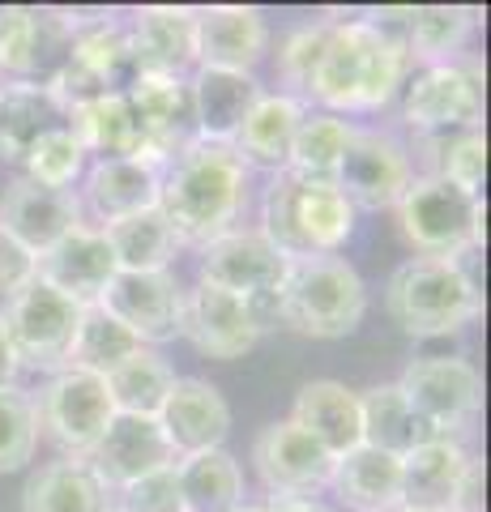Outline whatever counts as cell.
<instances>
[{
    "mask_svg": "<svg viewBox=\"0 0 491 512\" xmlns=\"http://www.w3.org/2000/svg\"><path fill=\"white\" fill-rule=\"evenodd\" d=\"M385 312L410 338H449L483 312V291L462 261L410 256L385 286Z\"/></svg>",
    "mask_w": 491,
    "mask_h": 512,
    "instance_id": "obj_5",
    "label": "cell"
},
{
    "mask_svg": "<svg viewBox=\"0 0 491 512\" xmlns=\"http://www.w3.org/2000/svg\"><path fill=\"white\" fill-rule=\"evenodd\" d=\"M334 500L351 512H393L402 508V457H389L372 444L334 457L329 487Z\"/></svg>",
    "mask_w": 491,
    "mask_h": 512,
    "instance_id": "obj_29",
    "label": "cell"
},
{
    "mask_svg": "<svg viewBox=\"0 0 491 512\" xmlns=\"http://www.w3.org/2000/svg\"><path fill=\"white\" fill-rule=\"evenodd\" d=\"M158 427H163L171 453L180 461L188 453L223 448V440L231 436V406L218 393V384L201 376H176L163 410H158Z\"/></svg>",
    "mask_w": 491,
    "mask_h": 512,
    "instance_id": "obj_24",
    "label": "cell"
},
{
    "mask_svg": "<svg viewBox=\"0 0 491 512\" xmlns=\"http://www.w3.org/2000/svg\"><path fill=\"white\" fill-rule=\"evenodd\" d=\"M406 77L410 56L398 30H389L380 18H334L308 107L334 116H368L393 103Z\"/></svg>",
    "mask_w": 491,
    "mask_h": 512,
    "instance_id": "obj_2",
    "label": "cell"
},
{
    "mask_svg": "<svg viewBox=\"0 0 491 512\" xmlns=\"http://www.w3.org/2000/svg\"><path fill=\"white\" fill-rule=\"evenodd\" d=\"M35 278L73 299L77 308H90L107 291V282L116 278V256L107 248L103 231L82 222V227H73L65 239H56L52 248L35 256Z\"/></svg>",
    "mask_w": 491,
    "mask_h": 512,
    "instance_id": "obj_21",
    "label": "cell"
},
{
    "mask_svg": "<svg viewBox=\"0 0 491 512\" xmlns=\"http://www.w3.org/2000/svg\"><path fill=\"white\" fill-rule=\"evenodd\" d=\"M124 94H129V107L141 124L146 163L167 167L180 150L197 141V111L188 77H137Z\"/></svg>",
    "mask_w": 491,
    "mask_h": 512,
    "instance_id": "obj_18",
    "label": "cell"
},
{
    "mask_svg": "<svg viewBox=\"0 0 491 512\" xmlns=\"http://www.w3.org/2000/svg\"><path fill=\"white\" fill-rule=\"evenodd\" d=\"M39 448V410L35 397L18 384L0 389V474H18L35 461Z\"/></svg>",
    "mask_w": 491,
    "mask_h": 512,
    "instance_id": "obj_43",
    "label": "cell"
},
{
    "mask_svg": "<svg viewBox=\"0 0 491 512\" xmlns=\"http://www.w3.org/2000/svg\"><path fill=\"white\" fill-rule=\"evenodd\" d=\"M329 35H334V18L299 22L282 35V43H278V94H291L295 103L308 107L316 69H321V56L329 47Z\"/></svg>",
    "mask_w": 491,
    "mask_h": 512,
    "instance_id": "obj_41",
    "label": "cell"
},
{
    "mask_svg": "<svg viewBox=\"0 0 491 512\" xmlns=\"http://www.w3.org/2000/svg\"><path fill=\"white\" fill-rule=\"evenodd\" d=\"M269 512H338V508H329L321 500H291V504H265Z\"/></svg>",
    "mask_w": 491,
    "mask_h": 512,
    "instance_id": "obj_48",
    "label": "cell"
},
{
    "mask_svg": "<svg viewBox=\"0 0 491 512\" xmlns=\"http://www.w3.org/2000/svg\"><path fill=\"white\" fill-rule=\"evenodd\" d=\"M18 355H13V346H9V333H5V325H0V389H9L13 380H18Z\"/></svg>",
    "mask_w": 491,
    "mask_h": 512,
    "instance_id": "obj_47",
    "label": "cell"
},
{
    "mask_svg": "<svg viewBox=\"0 0 491 512\" xmlns=\"http://www.w3.org/2000/svg\"><path fill=\"white\" fill-rule=\"evenodd\" d=\"M184 512H231L244 504V470L227 448H205L176 461Z\"/></svg>",
    "mask_w": 491,
    "mask_h": 512,
    "instance_id": "obj_35",
    "label": "cell"
},
{
    "mask_svg": "<svg viewBox=\"0 0 491 512\" xmlns=\"http://www.w3.org/2000/svg\"><path fill=\"white\" fill-rule=\"evenodd\" d=\"M402 124L415 137L483 128V69L466 56L415 69L402 86Z\"/></svg>",
    "mask_w": 491,
    "mask_h": 512,
    "instance_id": "obj_8",
    "label": "cell"
},
{
    "mask_svg": "<svg viewBox=\"0 0 491 512\" xmlns=\"http://www.w3.org/2000/svg\"><path fill=\"white\" fill-rule=\"evenodd\" d=\"M90 167V158L82 150V141L73 137V128H56V133L39 137L30 154L22 158V175L35 184H47V188H65L73 192L82 184V175Z\"/></svg>",
    "mask_w": 491,
    "mask_h": 512,
    "instance_id": "obj_42",
    "label": "cell"
},
{
    "mask_svg": "<svg viewBox=\"0 0 491 512\" xmlns=\"http://www.w3.org/2000/svg\"><path fill=\"white\" fill-rule=\"evenodd\" d=\"M278 325L312 342L351 338L368 316V286L346 256H308L291 261L278 291Z\"/></svg>",
    "mask_w": 491,
    "mask_h": 512,
    "instance_id": "obj_4",
    "label": "cell"
},
{
    "mask_svg": "<svg viewBox=\"0 0 491 512\" xmlns=\"http://www.w3.org/2000/svg\"><path fill=\"white\" fill-rule=\"evenodd\" d=\"M197 69L252 73L269 52V22L252 5H205L193 9Z\"/></svg>",
    "mask_w": 491,
    "mask_h": 512,
    "instance_id": "obj_22",
    "label": "cell"
},
{
    "mask_svg": "<svg viewBox=\"0 0 491 512\" xmlns=\"http://www.w3.org/2000/svg\"><path fill=\"white\" fill-rule=\"evenodd\" d=\"M355 205L342 197L334 180H312L299 171L269 175L257 205V231L287 261L338 256L355 235Z\"/></svg>",
    "mask_w": 491,
    "mask_h": 512,
    "instance_id": "obj_3",
    "label": "cell"
},
{
    "mask_svg": "<svg viewBox=\"0 0 491 512\" xmlns=\"http://www.w3.org/2000/svg\"><path fill=\"white\" fill-rule=\"evenodd\" d=\"M393 512H415V508H393Z\"/></svg>",
    "mask_w": 491,
    "mask_h": 512,
    "instance_id": "obj_50",
    "label": "cell"
},
{
    "mask_svg": "<svg viewBox=\"0 0 491 512\" xmlns=\"http://www.w3.org/2000/svg\"><path fill=\"white\" fill-rule=\"evenodd\" d=\"M112 508H120V512H184L176 466H163L146 478H137L129 487L112 491Z\"/></svg>",
    "mask_w": 491,
    "mask_h": 512,
    "instance_id": "obj_44",
    "label": "cell"
},
{
    "mask_svg": "<svg viewBox=\"0 0 491 512\" xmlns=\"http://www.w3.org/2000/svg\"><path fill=\"white\" fill-rule=\"evenodd\" d=\"M73 227H82V210H77L73 192L35 184V180H26V175L5 184V197H0V231L9 239H18L26 252H35V256L47 252Z\"/></svg>",
    "mask_w": 491,
    "mask_h": 512,
    "instance_id": "obj_25",
    "label": "cell"
},
{
    "mask_svg": "<svg viewBox=\"0 0 491 512\" xmlns=\"http://www.w3.org/2000/svg\"><path fill=\"white\" fill-rule=\"evenodd\" d=\"M35 410H39V427H47V436L69 457H86L94 440L107 431V423L116 419L107 380L90 372H73V367L52 372V380L35 397Z\"/></svg>",
    "mask_w": 491,
    "mask_h": 512,
    "instance_id": "obj_14",
    "label": "cell"
},
{
    "mask_svg": "<svg viewBox=\"0 0 491 512\" xmlns=\"http://www.w3.org/2000/svg\"><path fill=\"white\" fill-rule=\"evenodd\" d=\"M103 239L116 256V269H124V274H158V269H171L176 265V252H180L167 218L158 214V205L103 227Z\"/></svg>",
    "mask_w": 491,
    "mask_h": 512,
    "instance_id": "obj_37",
    "label": "cell"
},
{
    "mask_svg": "<svg viewBox=\"0 0 491 512\" xmlns=\"http://www.w3.org/2000/svg\"><path fill=\"white\" fill-rule=\"evenodd\" d=\"M398 389L410 402V410H415L436 436L457 440L483 410V376H479V367L466 359H449V355L415 359V363H406Z\"/></svg>",
    "mask_w": 491,
    "mask_h": 512,
    "instance_id": "obj_11",
    "label": "cell"
},
{
    "mask_svg": "<svg viewBox=\"0 0 491 512\" xmlns=\"http://www.w3.org/2000/svg\"><path fill=\"white\" fill-rule=\"evenodd\" d=\"M112 512H120V508H112Z\"/></svg>",
    "mask_w": 491,
    "mask_h": 512,
    "instance_id": "obj_51",
    "label": "cell"
},
{
    "mask_svg": "<svg viewBox=\"0 0 491 512\" xmlns=\"http://www.w3.org/2000/svg\"><path fill=\"white\" fill-rule=\"evenodd\" d=\"M56 128H69V107L52 86H0V158L22 163Z\"/></svg>",
    "mask_w": 491,
    "mask_h": 512,
    "instance_id": "obj_31",
    "label": "cell"
},
{
    "mask_svg": "<svg viewBox=\"0 0 491 512\" xmlns=\"http://www.w3.org/2000/svg\"><path fill=\"white\" fill-rule=\"evenodd\" d=\"M137 350H141V342L133 338V333L124 329L116 316H107L99 303H90V308H82V320H77V333H73L65 367L107 380L124 359H133Z\"/></svg>",
    "mask_w": 491,
    "mask_h": 512,
    "instance_id": "obj_39",
    "label": "cell"
},
{
    "mask_svg": "<svg viewBox=\"0 0 491 512\" xmlns=\"http://www.w3.org/2000/svg\"><path fill=\"white\" fill-rule=\"evenodd\" d=\"M359 414H363V444H372L389 457H406V453H415L419 444L436 440V431L410 410L398 380L372 384L368 393H359Z\"/></svg>",
    "mask_w": 491,
    "mask_h": 512,
    "instance_id": "obj_34",
    "label": "cell"
},
{
    "mask_svg": "<svg viewBox=\"0 0 491 512\" xmlns=\"http://www.w3.org/2000/svg\"><path fill=\"white\" fill-rule=\"evenodd\" d=\"M26 512H112V487L82 457H60L26 483Z\"/></svg>",
    "mask_w": 491,
    "mask_h": 512,
    "instance_id": "obj_32",
    "label": "cell"
},
{
    "mask_svg": "<svg viewBox=\"0 0 491 512\" xmlns=\"http://www.w3.org/2000/svg\"><path fill=\"white\" fill-rule=\"evenodd\" d=\"M252 466H257L261 487L269 491V504H291V500H316L329 487L334 457L299 423L278 419L261 427L252 444Z\"/></svg>",
    "mask_w": 491,
    "mask_h": 512,
    "instance_id": "obj_13",
    "label": "cell"
},
{
    "mask_svg": "<svg viewBox=\"0 0 491 512\" xmlns=\"http://www.w3.org/2000/svg\"><path fill=\"white\" fill-rule=\"evenodd\" d=\"M137 82V64L129 47V26L116 13H90V18H73L69 60L65 73L56 77V94L65 107H82L107 94H124Z\"/></svg>",
    "mask_w": 491,
    "mask_h": 512,
    "instance_id": "obj_7",
    "label": "cell"
},
{
    "mask_svg": "<svg viewBox=\"0 0 491 512\" xmlns=\"http://www.w3.org/2000/svg\"><path fill=\"white\" fill-rule=\"evenodd\" d=\"M393 214L406 244L432 261H466L483 244V197L440 175H415Z\"/></svg>",
    "mask_w": 491,
    "mask_h": 512,
    "instance_id": "obj_6",
    "label": "cell"
},
{
    "mask_svg": "<svg viewBox=\"0 0 491 512\" xmlns=\"http://www.w3.org/2000/svg\"><path fill=\"white\" fill-rule=\"evenodd\" d=\"M77 320H82V308L39 278L9 295L0 308V325L9 333L18 367H35V372H60L69 363Z\"/></svg>",
    "mask_w": 491,
    "mask_h": 512,
    "instance_id": "obj_10",
    "label": "cell"
},
{
    "mask_svg": "<svg viewBox=\"0 0 491 512\" xmlns=\"http://www.w3.org/2000/svg\"><path fill=\"white\" fill-rule=\"evenodd\" d=\"M73 18L60 9H0V86H56L69 60Z\"/></svg>",
    "mask_w": 491,
    "mask_h": 512,
    "instance_id": "obj_9",
    "label": "cell"
},
{
    "mask_svg": "<svg viewBox=\"0 0 491 512\" xmlns=\"http://www.w3.org/2000/svg\"><path fill=\"white\" fill-rule=\"evenodd\" d=\"M304 103H295L291 94H278V90H265L257 107L248 111V120L240 124L231 150L235 158L248 167V171H265V175H278L291 167V146H295V128L304 120Z\"/></svg>",
    "mask_w": 491,
    "mask_h": 512,
    "instance_id": "obj_26",
    "label": "cell"
},
{
    "mask_svg": "<svg viewBox=\"0 0 491 512\" xmlns=\"http://www.w3.org/2000/svg\"><path fill=\"white\" fill-rule=\"evenodd\" d=\"M449 512H483V457L470 453L466 470H462V483H457V491H453Z\"/></svg>",
    "mask_w": 491,
    "mask_h": 512,
    "instance_id": "obj_46",
    "label": "cell"
},
{
    "mask_svg": "<svg viewBox=\"0 0 491 512\" xmlns=\"http://www.w3.org/2000/svg\"><path fill=\"white\" fill-rule=\"evenodd\" d=\"M158 180H163V167L146 163V158H90L82 184L73 188L82 222L103 231L120 218L154 210Z\"/></svg>",
    "mask_w": 491,
    "mask_h": 512,
    "instance_id": "obj_17",
    "label": "cell"
},
{
    "mask_svg": "<svg viewBox=\"0 0 491 512\" xmlns=\"http://www.w3.org/2000/svg\"><path fill=\"white\" fill-rule=\"evenodd\" d=\"M99 308L116 316L141 346L158 350L163 342L180 338L184 286L171 269H158V274H124V269H116V278L99 295Z\"/></svg>",
    "mask_w": 491,
    "mask_h": 512,
    "instance_id": "obj_16",
    "label": "cell"
},
{
    "mask_svg": "<svg viewBox=\"0 0 491 512\" xmlns=\"http://www.w3.org/2000/svg\"><path fill=\"white\" fill-rule=\"evenodd\" d=\"M30 282H35V252H26L18 239L0 231V299L18 295Z\"/></svg>",
    "mask_w": 491,
    "mask_h": 512,
    "instance_id": "obj_45",
    "label": "cell"
},
{
    "mask_svg": "<svg viewBox=\"0 0 491 512\" xmlns=\"http://www.w3.org/2000/svg\"><path fill=\"white\" fill-rule=\"evenodd\" d=\"M334 184L355 205V214L393 210L402 201V192L415 184V163H410L406 141L385 133V128H355Z\"/></svg>",
    "mask_w": 491,
    "mask_h": 512,
    "instance_id": "obj_12",
    "label": "cell"
},
{
    "mask_svg": "<svg viewBox=\"0 0 491 512\" xmlns=\"http://www.w3.org/2000/svg\"><path fill=\"white\" fill-rule=\"evenodd\" d=\"M69 128L82 141L86 158H146V141H141L129 94H107V99L73 107Z\"/></svg>",
    "mask_w": 491,
    "mask_h": 512,
    "instance_id": "obj_33",
    "label": "cell"
},
{
    "mask_svg": "<svg viewBox=\"0 0 491 512\" xmlns=\"http://www.w3.org/2000/svg\"><path fill=\"white\" fill-rule=\"evenodd\" d=\"M124 26H129L137 77H193V69H197L193 9L141 5L124 18Z\"/></svg>",
    "mask_w": 491,
    "mask_h": 512,
    "instance_id": "obj_23",
    "label": "cell"
},
{
    "mask_svg": "<svg viewBox=\"0 0 491 512\" xmlns=\"http://www.w3.org/2000/svg\"><path fill=\"white\" fill-rule=\"evenodd\" d=\"M231 512H269V508L265 504H235Z\"/></svg>",
    "mask_w": 491,
    "mask_h": 512,
    "instance_id": "obj_49",
    "label": "cell"
},
{
    "mask_svg": "<svg viewBox=\"0 0 491 512\" xmlns=\"http://www.w3.org/2000/svg\"><path fill=\"white\" fill-rule=\"evenodd\" d=\"M82 461L112 491H120L154 470L176 466V453H171L158 419H146V414H116Z\"/></svg>",
    "mask_w": 491,
    "mask_h": 512,
    "instance_id": "obj_20",
    "label": "cell"
},
{
    "mask_svg": "<svg viewBox=\"0 0 491 512\" xmlns=\"http://www.w3.org/2000/svg\"><path fill=\"white\" fill-rule=\"evenodd\" d=\"M197 252H201V282H214L244 299L274 295L291 265L257 227H231L227 235L210 239Z\"/></svg>",
    "mask_w": 491,
    "mask_h": 512,
    "instance_id": "obj_19",
    "label": "cell"
},
{
    "mask_svg": "<svg viewBox=\"0 0 491 512\" xmlns=\"http://www.w3.org/2000/svg\"><path fill=\"white\" fill-rule=\"evenodd\" d=\"M171 384H176V367H171L154 346H141L133 359H124L112 376H107V393H112L116 414H146L158 419Z\"/></svg>",
    "mask_w": 491,
    "mask_h": 512,
    "instance_id": "obj_38",
    "label": "cell"
},
{
    "mask_svg": "<svg viewBox=\"0 0 491 512\" xmlns=\"http://www.w3.org/2000/svg\"><path fill=\"white\" fill-rule=\"evenodd\" d=\"M180 338L193 342V350L205 359L231 363V359H244L265 333H261L257 312H252V303L244 295L197 278V286L184 291Z\"/></svg>",
    "mask_w": 491,
    "mask_h": 512,
    "instance_id": "obj_15",
    "label": "cell"
},
{
    "mask_svg": "<svg viewBox=\"0 0 491 512\" xmlns=\"http://www.w3.org/2000/svg\"><path fill=\"white\" fill-rule=\"evenodd\" d=\"M355 128L346 116H334V111H321V107H308L304 120L295 128V146H291V167L299 175H312V180H334L338 167H342V154L351 146Z\"/></svg>",
    "mask_w": 491,
    "mask_h": 512,
    "instance_id": "obj_40",
    "label": "cell"
},
{
    "mask_svg": "<svg viewBox=\"0 0 491 512\" xmlns=\"http://www.w3.org/2000/svg\"><path fill=\"white\" fill-rule=\"evenodd\" d=\"M252 171L235 158L231 146L193 141L163 167L158 180V214L167 218L180 248H205L210 239L240 227L248 205Z\"/></svg>",
    "mask_w": 491,
    "mask_h": 512,
    "instance_id": "obj_1",
    "label": "cell"
},
{
    "mask_svg": "<svg viewBox=\"0 0 491 512\" xmlns=\"http://www.w3.org/2000/svg\"><path fill=\"white\" fill-rule=\"evenodd\" d=\"M291 423L304 427L329 457H342L363 444L359 393L346 389L342 380H308L304 389L295 393Z\"/></svg>",
    "mask_w": 491,
    "mask_h": 512,
    "instance_id": "obj_28",
    "label": "cell"
},
{
    "mask_svg": "<svg viewBox=\"0 0 491 512\" xmlns=\"http://www.w3.org/2000/svg\"><path fill=\"white\" fill-rule=\"evenodd\" d=\"M193 111H197V137L214 146H231L248 111L265 94L257 73H227V69H193Z\"/></svg>",
    "mask_w": 491,
    "mask_h": 512,
    "instance_id": "obj_27",
    "label": "cell"
},
{
    "mask_svg": "<svg viewBox=\"0 0 491 512\" xmlns=\"http://www.w3.org/2000/svg\"><path fill=\"white\" fill-rule=\"evenodd\" d=\"M470 448L453 436H436L402 457V508L415 512H449L453 491L462 483Z\"/></svg>",
    "mask_w": 491,
    "mask_h": 512,
    "instance_id": "obj_30",
    "label": "cell"
},
{
    "mask_svg": "<svg viewBox=\"0 0 491 512\" xmlns=\"http://www.w3.org/2000/svg\"><path fill=\"white\" fill-rule=\"evenodd\" d=\"M470 35H474V9H462V5H419V9L406 13L402 43H406L410 64L427 69V64L462 60Z\"/></svg>",
    "mask_w": 491,
    "mask_h": 512,
    "instance_id": "obj_36",
    "label": "cell"
}]
</instances>
